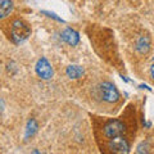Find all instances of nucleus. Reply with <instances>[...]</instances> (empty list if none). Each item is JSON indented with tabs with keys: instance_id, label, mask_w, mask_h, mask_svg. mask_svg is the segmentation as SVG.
Masks as SVG:
<instances>
[{
	"instance_id": "1",
	"label": "nucleus",
	"mask_w": 154,
	"mask_h": 154,
	"mask_svg": "<svg viewBox=\"0 0 154 154\" xmlns=\"http://www.w3.org/2000/svg\"><path fill=\"white\" fill-rule=\"evenodd\" d=\"M30 36H31V28L28 26V23L25 22L23 19H14L11 27V37L13 42L21 44V42L26 41Z\"/></svg>"
},
{
	"instance_id": "2",
	"label": "nucleus",
	"mask_w": 154,
	"mask_h": 154,
	"mask_svg": "<svg viewBox=\"0 0 154 154\" xmlns=\"http://www.w3.org/2000/svg\"><path fill=\"white\" fill-rule=\"evenodd\" d=\"M99 94H100V98H102L104 102L107 103H117L119 100V93L117 88L109 81H104L99 85Z\"/></svg>"
},
{
	"instance_id": "3",
	"label": "nucleus",
	"mask_w": 154,
	"mask_h": 154,
	"mask_svg": "<svg viewBox=\"0 0 154 154\" xmlns=\"http://www.w3.org/2000/svg\"><path fill=\"white\" fill-rule=\"evenodd\" d=\"M126 131L123 122H121L119 119H109L103 126V135L107 139H113L116 136H121Z\"/></svg>"
},
{
	"instance_id": "4",
	"label": "nucleus",
	"mask_w": 154,
	"mask_h": 154,
	"mask_svg": "<svg viewBox=\"0 0 154 154\" xmlns=\"http://www.w3.org/2000/svg\"><path fill=\"white\" fill-rule=\"evenodd\" d=\"M108 146L113 154H130V143L123 135L109 139Z\"/></svg>"
},
{
	"instance_id": "5",
	"label": "nucleus",
	"mask_w": 154,
	"mask_h": 154,
	"mask_svg": "<svg viewBox=\"0 0 154 154\" xmlns=\"http://www.w3.org/2000/svg\"><path fill=\"white\" fill-rule=\"evenodd\" d=\"M35 71L37 76L40 77L42 80H50L53 77V67L51 64L49 63V60L46 59L45 57L40 58L36 63V67H35Z\"/></svg>"
},
{
	"instance_id": "6",
	"label": "nucleus",
	"mask_w": 154,
	"mask_h": 154,
	"mask_svg": "<svg viewBox=\"0 0 154 154\" xmlns=\"http://www.w3.org/2000/svg\"><path fill=\"white\" fill-rule=\"evenodd\" d=\"M150 48H152V40H150V36L149 35H140L139 38L136 40V46L135 49L139 53L140 55H146L149 51H150Z\"/></svg>"
},
{
	"instance_id": "7",
	"label": "nucleus",
	"mask_w": 154,
	"mask_h": 154,
	"mask_svg": "<svg viewBox=\"0 0 154 154\" xmlns=\"http://www.w3.org/2000/svg\"><path fill=\"white\" fill-rule=\"evenodd\" d=\"M62 40H63L64 42H67L68 45L71 46H76L77 44L80 42V35H79V32H77L76 30H73V28H66V30L62 32Z\"/></svg>"
},
{
	"instance_id": "8",
	"label": "nucleus",
	"mask_w": 154,
	"mask_h": 154,
	"mask_svg": "<svg viewBox=\"0 0 154 154\" xmlns=\"http://www.w3.org/2000/svg\"><path fill=\"white\" fill-rule=\"evenodd\" d=\"M84 72L85 71H84L82 67L77 66V64H71V66L67 67V69H66V73L69 79H80V77H82Z\"/></svg>"
},
{
	"instance_id": "9",
	"label": "nucleus",
	"mask_w": 154,
	"mask_h": 154,
	"mask_svg": "<svg viewBox=\"0 0 154 154\" xmlns=\"http://www.w3.org/2000/svg\"><path fill=\"white\" fill-rule=\"evenodd\" d=\"M13 11V3L11 0H0V18L7 17Z\"/></svg>"
},
{
	"instance_id": "10",
	"label": "nucleus",
	"mask_w": 154,
	"mask_h": 154,
	"mask_svg": "<svg viewBox=\"0 0 154 154\" xmlns=\"http://www.w3.org/2000/svg\"><path fill=\"white\" fill-rule=\"evenodd\" d=\"M37 128H38L37 122H36L33 118H31L30 121L27 122V126H26V136H25V137H26V139L32 137L33 135L37 132Z\"/></svg>"
},
{
	"instance_id": "11",
	"label": "nucleus",
	"mask_w": 154,
	"mask_h": 154,
	"mask_svg": "<svg viewBox=\"0 0 154 154\" xmlns=\"http://www.w3.org/2000/svg\"><path fill=\"white\" fill-rule=\"evenodd\" d=\"M148 152H149V149H148L146 143H141L140 145L137 146V150H136L137 154H148Z\"/></svg>"
},
{
	"instance_id": "12",
	"label": "nucleus",
	"mask_w": 154,
	"mask_h": 154,
	"mask_svg": "<svg viewBox=\"0 0 154 154\" xmlns=\"http://www.w3.org/2000/svg\"><path fill=\"white\" fill-rule=\"evenodd\" d=\"M42 14H45V16H48L49 18H53V19H55V21H58V22H62V23H64V21H63V19L58 17L55 13H51V12H48V11H42Z\"/></svg>"
},
{
	"instance_id": "13",
	"label": "nucleus",
	"mask_w": 154,
	"mask_h": 154,
	"mask_svg": "<svg viewBox=\"0 0 154 154\" xmlns=\"http://www.w3.org/2000/svg\"><path fill=\"white\" fill-rule=\"evenodd\" d=\"M3 109H4V102H3L2 99H0V113L3 112Z\"/></svg>"
},
{
	"instance_id": "14",
	"label": "nucleus",
	"mask_w": 154,
	"mask_h": 154,
	"mask_svg": "<svg viewBox=\"0 0 154 154\" xmlns=\"http://www.w3.org/2000/svg\"><path fill=\"white\" fill-rule=\"evenodd\" d=\"M150 75H152V77L154 79V64L150 67Z\"/></svg>"
},
{
	"instance_id": "15",
	"label": "nucleus",
	"mask_w": 154,
	"mask_h": 154,
	"mask_svg": "<svg viewBox=\"0 0 154 154\" xmlns=\"http://www.w3.org/2000/svg\"><path fill=\"white\" fill-rule=\"evenodd\" d=\"M140 88H141V89H146V90H150V88H149L148 85H140Z\"/></svg>"
},
{
	"instance_id": "16",
	"label": "nucleus",
	"mask_w": 154,
	"mask_h": 154,
	"mask_svg": "<svg viewBox=\"0 0 154 154\" xmlns=\"http://www.w3.org/2000/svg\"><path fill=\"white\" fill-rule=\"evenodd\" d=\"M32 154H41L40 152H38V150H33V153Z\"/></svg>"
}]
</instances>
